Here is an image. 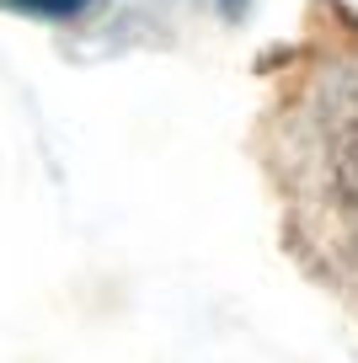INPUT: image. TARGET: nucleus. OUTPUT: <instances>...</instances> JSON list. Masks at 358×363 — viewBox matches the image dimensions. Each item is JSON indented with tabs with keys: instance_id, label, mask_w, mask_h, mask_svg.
Wrapping results in <instances>:
<instances>
[{
	"instance_id": "obj_1",
	"label": "nucleus",
	"mask_w": 358,
	"mask_h": 363,
	"mask_svg": "<svg viewBox=\"0 0 358 363\" xmlns=\"http://www.w3.org/2000/svg\"><path fill=\"white\" fill-rule=\"evenodd\" d=\"M16 11H33V16H75L86 11V0H6Z\"/></svg>"
}]
</instances>
